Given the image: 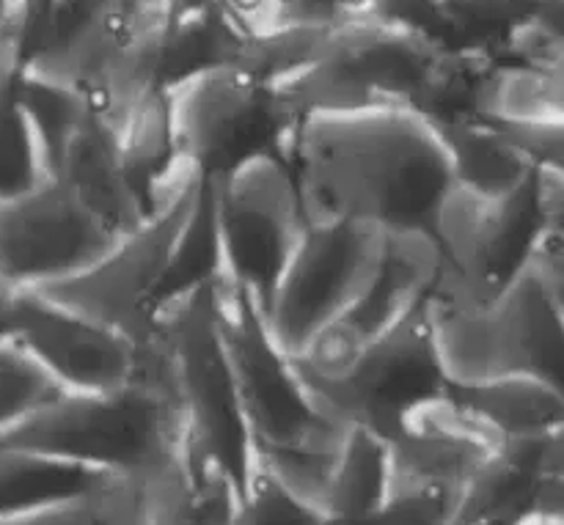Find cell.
Instances as JSON below:
<instances>
[{
  "label": "cell",
  "mask_w": 564,
  "mask_h": 525,
  "mask_svg": "<svg viewBox=\"0 0 564 525\" xmlns=\"http://www.w3.org/2000/svg\"><path fill=\"white\" fill-rule=\"evenodd\" d=\"M286 165L308 223L350 220L430 234L452 185L438 130L400 105L303 116Z\"/></svg>",
  "instance_id": "6da1fadb"
},
{
  "label": "cell",
  "mask_w": 564,
  "mask_h": 525,
  "mask_svg": "<svg viewBox=\"0 0 564 525\" xmlns=\"http://www.w3.org/2000/svg\"><path fill=\"white\" fill-rule=\"evenodd\" d=\"M213 292L253 460L319 510L347 427L319 405L295 358L281 350L251 297L220 275L213 278Z\"/></svg>",
  "instance_id": "7a4b0ae2"
},
{
  "label": "cell",
  "mask_w": 564,
  "mask_h": 525,
  "mask_svg": "<svg viewBox=\"0 0 564 525\" xmlns=\"http://www.w3.org/2000/svg\"><path fill=\"white\" fill-rule=\"evenodd\" d=\"M132 383L163 394L182 427V449L213 460L242 493L253 449L218 333L213 281L154 306L135 344Z\"/></svg>",
  "instance_id": "3957f363"
},
{
  "label": "cell",
  "mask_w": 564,
  "mask_h": 525,
  "mask_svg": "<svg viewBox=\"0 0 564 525\" xmlns=\"http://www.w3.org/2000/svg\"><path fill=\"white\" fill-rule=\"evenodd\" d=\"M435 350L449 385L527 378L564 385V278L523 262L488 303L460 306L430 292Z\"/></svg>",
  "instance_id": "277c9868"
},
{
  "label": "cell",
  "mask_w": 564,
  "mask_h": 525,
  "mask_svg": "<svg viewBox=\"0 0 564 525\" xmlns=\"http://www.w3.org/2000/svg\"><path fill=\"white\" fill-rule=\"evenodd\" d=\"M0 446L154 479L180 460L182 427L163 394L130 383L110 394L64 391L0 429Z\"/></svg>",
  "instance_id": "5b68a950"
},
{
  "label": "cell",
  "mask_w": 564,
  "mask_h": 525,
  "mask_svg": "<svg viewBox=\"0 0 564 525\" xmlns=\"http://www.w3.org/2000/svg\"><path fill=\"white\" fill-rule=\"evenodd\" d=\"M204 185L207 176L202 171L185 160H174L169 174L154 187L141 226L116 237L113 245L86 270L33 292L105 328L119 330L135 344L143 341L174 248Z\"/></svg>",
  "instance_id": "8992f818"
},
{
  "label": "cell",
  "mask_w": 564,
  "mask_h": 525,
  "mask_svg": "<svg viewBox=\"0 0 564 525\" xmlns=\"http://www.w3.org/2000/svg\"><path fill=\"white\" fill-rule=\"evenodd\" d=\"M441 50L444 44L424 33L350 11L325 31L314 61L270 88L297 121L383 105L411 108Z\"/></svg>",
  "instance_id": "52a82bcc"
},
{
  "label": "cell",
  "mask_w": 564,
  "mask_h": 525,
  "mask_svg": "<svg viewBox=\"0 0 564 525\" xmlns=\"http://www.w3.org/2000/svg\"><path fill=\"white\" fill-rule=\"evenodd\" d=\"M207 185L218 275L246 292L264 317L275 281L308 226L292 168L275 152H262Z\"/></svg>",
  "instance_id": "ba28073f"
},
{
  "label": "cell",
  "mask_w": 564,
  "mask_h": 525,
  "mask_svg": "<svg viewBox=\"0 0 564 525\" xmlns=\"http://www.w3.org/2000/svg\"><path fill=\"white\" fill-rule=\"evenodd\" d=\"M176 160H185L207 179L237 168L262 152L286 163L292 119L273 88L235 66H213L165 88Z\"/></svg>",
  "instance_id": "9c48e42d"
},
{
  "label": "cell",
  "mask_w": 564,
  "mask_h": 525,
  "mask_svg": "<svg viewBox=\"0 0 564 525\" xmlns=\"http://www.w3.org/2000/svg\"><path fill=\"white\" fill-rule=\"evenodd\" d=\"M540 226L534 176L507 196H482L452 182L430 226L438 251L430 292L460 306L494 300L523 267Z\"/></svg>",
  "instance_id": "30bf717a"
},
{
  "label": "cell",
  "mask_w": 564,
  "mask_h": 525,
  "mask_svg": "<svg viewBox=\"0 0 564 525\" xmlns=\"http://www.w3.org/2000/svg\"><path fill=\"white\" fill-rule=\"evenodd\" d=\"M430 297V295H427ZM427 297L400 322L369 341L339 380H308L319 405L345 427H361L389 440L408 413L446 394L435 350Z\"/></svg>",
  "instance_id": "8fae6325"
},
{
  "label": "cell",
  "mask_w": 564,
  "mask_h": 525,
  "mask_svg": "<svg viewBox=\"0 0 564 525\" xmlns=\"http://www.w3.org/2000/svg\"><path fill=\"white\" fill-rule=\"evenodd\" d=\"M380 242L383 229L367 223L306 226L264 311V322L286 356H301L319 330L356 303L372 278Z\"/></svg>",
  "instance_id": "7c38bea8"
},
{
  "label": "cell",
  "mask_w": 564,
  "mask_h": 525,
  "mask_svg": "<svg viewBox=\"0 0 564 525\" xmlns=\"http://www.w3.org/2000/svg\"><path fill=\"white\" fill-rule=\"evenodd\" d=\"M116 234L105 229L58 179L0 196V278L42 289L97 262Z\"/></svg>",
  "instance_id": "4fadbf2b"
},
{
  "label": "cell",
  "mask_w": 564,
  "mask_h": 525,
  "mask_svg": "<svg viewBox=\"0 0 564 525\" xmlns=\"http://www.w3.org/2000/svg\"><path fill=\"white\" fill-rule=\"evenodd\" d=\"M438 275V251L427 231H383L375 273L339 319L319 330L295 358L308 380H339L364 347L400 322L430 295Z\"/></svg>",
  "instance_id": "5bb4252c"
},
{
  "label": "cell",
  "mask_w": 564,
  "mask_h": 525,
  "mask_svg": "<svg viewBox=\"0 0 564 525\" xmlns=\"http://www.w3.org/2000/svg\"><path fill=\"white\" fill-rule=\"evenodd\" d=\"M14 341L64 391L110 394L135 374V341L33 289H20Z\"/></svg>",
  "instance_id": "9a60e30c"
},
{
  "label": "cell",
  "mask_w": 564,
  "mask_h": 525,
  "mask_svg": "<svg viewBox=\"0 0 564 525\" xmlns=\"http://www.w3.org/2000/svg\"><path fill=\"white\" fill-rule=\"evenodd\" d=\"M499 444V435L446 391L408 413L400 429L386 440L389 488H441L460 493Z\"/></svg>",
  "instance_id": "2e32d148"
},
{
  "label": "cell",
  "mask_w": 564,
  "mask_h": 525,
  "mask_svg": "<svg viewBox=\"0 0 564 525\" xmlns=\"http://www.w3.org/2000/svg\"><path fill=\"white\" fill-rule=\"evenodd\" d=\"M53 176L116 237L147 218L149 207L127 176L116 132L94 110L64 146Z\"/></svg>",
  "instance_id": "e0dca14e"
},
{
  "label": "cell",
  "mask_w": 564,
  "mask_h": 525,
  "mask_svg": "<svg viewBox=\"0 0 564 525\" xmlns=\"http://www.w3.org/2000/svg\"><path fill=\"white\" fill-rule=\"evenodd\" d=\"M446 391L501 440L543 438L564 429V385L549 380L512 374L482 383L449 385Z\"/></svg>",
  "instance_id": "ac0fdd59"
},
{
  "label": "cell",
  "mask_w": 564,
  "mask_h": 525,
  "mask_svg": "<svg viewBox=\"0 0 564 525\" xmlns=\"http://www.w3.org/2000/svg\"><path fill=\"white\" fill-rule=\"evenodd\" d=\"M433 127L444 141L455 185L482 196H507L529 185L538 171L490 121L474 116Z\"/></svg>",
  "instance_id": "d6986e66"
},
{
  "label": "cell",
  "mask_w": 564,
  "mask_h": 525,
  "mask_svg": "<svg viewBox=\"0 0 564 525\" xmlns=\"http://www.w3.org/2000/svg\"><path fill=\"white\" fill-rule=\"evenodd\" d=\"M389 493L386 440L361 427H347L336 455L319 512L330 525H364L383 506Z\"/></svg>",
  "instance_id": "ffe728a7"
},
{
  "label": "cell",
  "mask_w": 564,
  "mask_h": 525,
  "mask_svg": "<svg viewBox=\"0 0 564 525\" xmlns=\"http://www.w3.org/2000/svg\"><path fill=\"white\" fill-rule=\"evenodd\" d=\"M235 482L213 460L180 446L174 468L154 479L152 525H235Z\"/></svg>",
  "instance_id": "44dd1931"
},
{
  "label": "cell",
  "mask_w": 564,
  "mask_h": 525,
  "mask_svg": "<svg viewBox=\"0 0 564 525\" xmlns=\"http://www.w3.org/2000/svg\"><path fill=\"white\" fill-rule=\"evenodd\" d=\"M116 473L0 446V521L116 482Z\"/></svg>",
  "instance_id": "7402d4cb"
},
{
  "label": "cell",
  "mask_w": 564,
  "mask_h": 525,
  "mask_svg": "<svg viewBox=\"0 0 564 525\" xmlns=\"http://www.w3.org/2000/svg\"><path fill=\"white\" fill-rule=\"evenodd\" d=\"M496 64L501 61L488 50L444 47L424 75L411 110L424 116L430 124L474 119Z\"/></svg>",
  "instance_id": "603a6c76"
},
{
  "label": "cell",
  "mask_w": 564,
  "mask_h": 525,
  "mask_svg": "<svg viewBox=\"0 0 564 525\" xmlns=\"http://www.w3.org/2000/svg\"><path fill=\"white\" fill-rule=\"evenodd\" d=\"M154 479L121 477L91 493L3 517L0 525H152Z\"/></svg>",
  "instance_id": "cb8c5ba5"
},
{
  "label": "cell",
  "mask_w": 564,
  "mask_h": 525,
  "mask_svg": "<svg viewBox=\"0 0 564 525\" xmlns=\"http://www.w3.org/2000/svg\"><path fill=\"white\" fill-rule=\"evenodd\" d=\"M116 132L119 141L121 163L138 196L147 201L152 198L158 182L169 174L174 165V132H171V113L165 91L152 94L143 99L135 110L124 119Z\"/></svg>",
  "instance_id": "d4e9b609"
},
{
  "label": "cell",
  "mask_w": 564,
  "mask_h": 525,
  "mask_svg": "<svg viewBox=\"0 0 564 525\" xmlns=\"http://www.w3.org/2000/svg\"><path fill=\"white\" fill-rule=\"evenodd\" d=\"M477 119L564 121V75L501 61L490 72Z\"/></svg>",
  "instance_id": "484cf974"
},
{
  "label": "cell",
  "mask_w": 564,
  "mask_h": 525,
  "mask_svg": "<svg viewBox=\"0 0 564 525\" xmlns=\"http://www.w3.org/2000/svg\"><path fill=\"white\" fill-rule=\"evenodd\" d=\"M14 102L20 105L28 124L36 132L50 171L55 174V165L64 154V146L75 135L77 127L83 124V119L94 110L91 102L77 88L50 80V77L31 75V72L17 75Z\"/></svg>",
  "instance_id": "4316f807"
},
{
  "label": "cell",
  "mask_w": 564,
  "mask_h": 525,
  "mask_svg": "<svg viewBox=\"0 0 564 525\" xmlns=\"http://www.w3.org/2000/svg\"><path fill=\"white\" fill-rule=\"evenodd\" d=\"M433 6L444 25L446 47L488 50L494 55L516 22L543 9L532 0H433Z\"/></svg>",
  "instance_id": "83f0119b"
},
{
  "label": "cell",
  "mask_w": 564,
  "mask_h": 525,
  "mask_svg": "<svg viewBox=\"0 0 564 525\" xmlns=\"http://www.w3.org/2000/svg\"><path fill=\"white\" fill-rule=\"evenodd\" d=\"M47 179L53 171L11 88L0 99V196H17Z\"/></svg>",
  "instance_id": "f1b7e54d"
},
{
  "label": "cell",
  "mask_w": 564,
  "mask_h": 525,
  "mask_svg": "<svg viewBox=\"0 0 564 525\" xmlns=\"http://www.w3.org/2000/svg\"><path fill=\"white\" fill-rule=\"evenodd\" d=\"M505 64L564 75V3L543 6L505 33L496 50Z\"/></svg>",
  "instance_id": "f546056e"
},
{
  "label": "cell",
  "mask_w": 564,
  "mask_h": 525,
  "mask_svg": "<svg viewBox=\"0 0 564 525\" xmlns=\"http://www.w3.org/2000/svg\"><path fill=\"white\" fill-rule=\"evenodd\" d=\"M235 525H330L317 506L297 499L268 468L253 460L240 499Z\"/></svg>",
  "instance_id": "4dcf8cb0"
},
{
  "label": "cell",
  "mask_w": 564,
  "mask_h": 525,
  "mask_svg": "<svg viewBox=\"0 0 564 525\" xmlns=\"http://www.w3.org/2000/svg\"><path fill=\"white\" fill-rule=\"evenodd\" d=\"M58 394H64V389L33 361L25 347L14 339L0 341V429Z\"/></svg>",
  "instance_id": "1f68e13d"
},
{
  "label": "cell",
  "mask_w": 564,
  "mask_h": 525,
  "mask_svg": "<svg viewBox=\"0 0 564 525\" xmlns=\"http://www.w3.org/2000/svg\"><path fill=\"white\" fill-rule=\"evenodd\" d=\"M490 121L538 168L543 165L564 168V121Z\"/></svg>",
  "instance_id": "d6a6232c"
},
{
  "label": "cell",
  "mask_w": 564,
  "mask_h": 525,
  "mask_svg": "<svg viewBox=\"0 0 564 525\" xmlns=\"http://www.w3.org/2000/svg\"><path fill=\"white\" fill-rule=\"evenodd\" d=\"M350 11V0H275L279 28H330Z\"/></svg>",
  "instance_id": "836d02e7"
},
{
  "label": "cell",
  "mask_w": 564,
  "mask_h": 525,
  "mask_svg": "<svg viewBox=\"0 0 564 525\" xmlns=\"http://www.w3.org/2000/svg\"><path fill=\"white\" fill-rule=\"evenodd\" d=\"M17 303H20V289L9 281L0 278V341H11L17 333Z\"/></svg>",
  "instance_id": "e575fe53"
},
{
  "label": "cell",
  "mask_w": 564,
  "mask_h": 525,
  "mask_svg": "<svg viewBox=\"0 0 564 525\" xmlns=\"http://www.w3.org/2000/svg\"><path fill=\"white\" fill-rule=\"evenodd\" d=\"M20 6H22V14H25V58H28L31 42L36 39L39 28H42L53 0H20Z\"/></svg>",
  "instance_id": "d590c367"
},
{
  "label": "cell",
  "mask_w": 564,
  "mask_h": 525,
  "mask_svg": "<svg viewBox=\"0 0 564 525\" xmlns=\"http://www.w3.org/2000/svg\"><path fill=\"white\" fill-rule=\"evenodd\" d=\"M14 20H25L20 0H0V33H3Z\"/></svg>",
  "instance_id": "8d00e7d4"
},
{
  "label": "cell",
  "mask_w": 564,
  "mask_h": 525,
  "mask_svg": "<svg viewBox=\"0 0 564 525\" xmlns=\"http://www.w3.org/2000/svg\"><path fill=\"white\" fill-rule=\"evenodd\" d=\"M512 525H564V521H554V517H543V515H527Z\"/></svg>",
  "instance_id": "74e56055"
},
{
  "label": "cell",
  "mask_w": 564,
  "mask_h": 525,
  "mask_svg": "<svg viewBox=\"0 0 564 525\" xmlns=\"http://www.w3.org/2000/svg\"><path fill=\"white\" fill-rule=\"evenodd\" d=\"M350 6H352V11H356V9H361V6H364V0H350Z\"/></svg>",
  "instance_id": "f35d334b"
},
{
  "label": "cell",
  "mask_w": 564,
  "mask_h": 525,
  "mask_svg": "<svg viewBox=\"0 0 564 525\" xmlns=\"http://www.w3.org/2000/svg\"><path fill=\"white\" fill-rule=\"evenodd\" d=\"M446 525H468V523H460V521H455V517H452V521L446 523Z\"/></svg>",
  "instance_id": "ab89813d"
}]
</instances>
